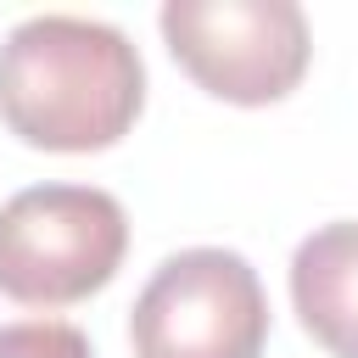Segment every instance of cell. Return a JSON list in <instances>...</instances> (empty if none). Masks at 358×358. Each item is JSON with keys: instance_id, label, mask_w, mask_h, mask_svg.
Returning <instances> with one entry per match:
<instances>
[{"instance_id": "obj_1", "label": "cell", "mask_w": 358, "mask_h": 358, "mask_svg": "<svg viewBox=\"0 0 358 358\" xmlns=\"http://www.w3.org/2000/svg\"><path fill=\"white\" fill-rule=\"evenodd\" d=\"M145 101V67L123 28L95 17H28L0 45V117L39 151H106Z\"/></svg>"}, {"instance_id": "obj_2", "label": "cell", "mask_w": 358, "mask_h": 358, "mask_svg": "<svg viewBox=\"0 0 358 358\" xmlns=\"http://www.w3.org/2000/svg\"><path fill=\"white\" fill-rule=\"evenodd\" d=\"M129 252L117 196L95 185H28L0 207V291L22 308H67L101 291Z\"/></svg>"}, {"instance_id": "obj_3", "label": "cell", "mask_w": 358, "mask_h": 358, "mask_svg": "<svg viewBox=\"0 0 358 358\" xmlns=\"http://www.w3.org/2000/svg\"><path fill=\"white\" fill-rule=\"evenodd\" d=\"M134 358H263L268 296L257 268L224 246L173 252L129 313Z\"/></svg>"}, {"instance_id": "obj_4", "label": "cell", "mask_w": 358, "mask_h": 358, "mask_svg": "<svg viewBox=\"0 0 358 358\" xmlns=\"http://www.w3.org/2000/svg\"><path fill=\"white\" fill-rule=\"evenodd\" d=\"M162 39L173 62L218 101L268 106L308 73V17L291 0H168Z\"/></svg>"}, {"instance_id": "obj_5", "label": "cell", "mask_w": 358, "mask_h": 358, "mask_svg": "<svg viewBox=\"0 0 358 358\" xmlns=\"http://www.w3.org/2000/svg\"><path fill=\"white\" fill-rule=\"evenodd\" d=\"M291 302L330 358H358V218L324 224L296 246Z\"/></svg>"}, {"instance_id": "obj_6", "label": "cell", "mask_w": 358, "mask_h": 358, "mask_svg": "<svg viewBox=\"0 0 358 358\" xmlns=\"http://www.w3.org/2000/svg\"><path fill=\"white\" fill-rule=\"evenodd\" d=\"M0 358H90V341L62 319H17L0 324Z\"/></svg>"}]
</instances>
